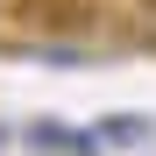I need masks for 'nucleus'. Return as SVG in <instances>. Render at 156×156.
Listing matches in <instances>:
<instances>
[{"instance_id":"7ed1b4c3","label":"nucleus","mask_w":156,"mask_h":156,"mask_svg":"<svg viewBox=\"0 0 156 156\" xmlns=\"http://www.w3.org/2000/svg\"><path fill=\"white\" fill-rule=\"evenodd\" d=\"M0 149H7V128H0Z\"/></svg>"},{"instance_id":"f257e3e1","label":"nucleus","mask_w":156,"mask_h":156,"mask_svg":"<svg viewBox=\"0 0 156 156\" xmlns=\"http://www.w3.org/2000/svg\"><path fill=\"white\" fill-rule=\"evenodd\" d=\"M149 135H156L149 114H107V121H99V149H142Z\"/></svg>"},{"instance_id":"f03ea898","label":"nucleus","mask_w":156,"mask_h":156,"mask_svg":"<svg viewBox=\"0 0 156 156\" xmlns=\"http://www.w3.org/2000/svg\"><path fill=\"white\" fill-rule=\"evenodd\" d=\"M29 142H36V149H64V156H85V149H99V135H78L71 121H36V128H29Z\"/></svg>"}]
</instances>
